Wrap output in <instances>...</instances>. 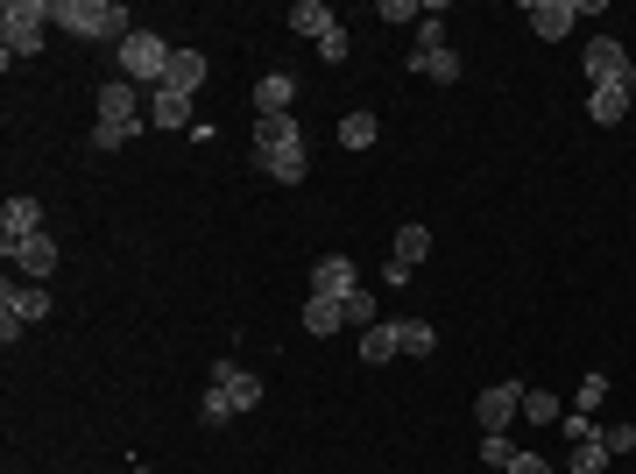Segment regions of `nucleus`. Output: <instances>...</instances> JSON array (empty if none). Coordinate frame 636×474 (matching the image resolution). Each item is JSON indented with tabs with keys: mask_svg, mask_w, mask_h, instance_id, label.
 Here are the masks:
<instances>
[{
	"mask_svg": "<svg viewBox=\"0 0 636 474\" xmlns=\"http://www.w3.org/2000/svg\"><path fill=\"white\" fill-rule=\"evenodd\" d=\"M255 170H269L276 184H304L312 178V149H304V135L283 142V149H255Z\"/></svg>",
	"mask_w": 636,
	"mask_h": 474,
	"instance_id": "obj_10",
	"label": "nucleus"
},
{
	"mask_svg": "<svg viewBox=\"0 0 636 474\" xmlns=\"http://www.w3.org/2000/svg\"><path fill=\"white\" fill-rule=\"evenodd\" d=\"M375 135H382V121H375L369 107H354V113L340 121V149H375Z\"/></svg>",
	"mask_w": 636,
	"mask_h": 474,
	"instance_id": "obj_23",
	"label": "nucleus"
},
{
	"mask_svg": "<svg viewBox=\"0 0 636 474\" xmlns=\"http://www.w3.org/2000/svg\"><path fill=\"white\" fill-rule=\"evenodd\" d=\"M481 461H488V467H509V461H516L509 432H488V440H481Z\"/></svg>",
	"mask_w": 636,
	"mask_h": 474,
	"instance_id": "obj_32",
	"label": "nucleus"
},
{
	"mask_svg": "<svg viewBox=\"0 0 636 474\" xmlns=\"http://www.w3.org/2000/svg\"><path fill=\"white\" fill-rule=\"evenodd\" d=\"M163 71H170V43H163L157 29H134L128 43H121V79L128 85H142V79L163 85Z\"/></svg>",
	"mask_w": 636,
	"mask_h": 474,
	"instance_id": "obj_4",
	"label": "nucleus"
},
{
	"mask_svg": "<svg viewBox=\"0 0 636 474\" xmlns=\"http://www.w3.org/2000/svg\"><path fill=\"white\" fill-rule=\"evenodd\" d=\"M558 418H566V404L552 390H524V425H558Z\"/></svg>",
	"mask_w": 636,
	"mask_h": 474,
	"instance_id": "obj_27",
	"label": "nucleus"
},
{
	"mask_svg": "<svg viewBox=\"0 0 636 474\" xmlns=\"http://www.w3.org/2000/svg\"><path fill=\"white\" fill-rule=\"evenodd\" d=\"M163 85L191 100V92L205 85V50H170V71H163Z\"/></svg>",
	"mask_w": 636,
	"mask_h": 474,
	"instance_id": "obj_13",
	"label": "nucleus"
},
{
	"mask_svg": "<svg viewBox=\"0 0 636 474\" xmlns=\"http://www.w3.org/2000/svg\"><path fill=\"white\" fill-rule=\"evenodd\" d=\"M581 64H587V79H594V85H629V71H636V57H629L623 43H615V36H594V43H587V57H581Z\"/></svg>",
	"mask_w": 636,
	"mask_h": 474,
	"instance_id": "obj_5",
	"label": "nucleus"
},
{
	"mask_svg": "<svg viewBox=\"0 0 636 474\" xmlns=\"http://www.w3.org/2000/svg\"><path fill=\"white\" fill-rule=\"evenodd\" d=\"M503 474H552V461H537V453H516Z\"/></svg>",
	"mask_w": 636,
	"mask_h": 474,
	"instance_id": "obj_35",
	"label": "nucleus"
},
{
	"mask_svg": "<svg viewBox=\"0 0 636 474\" xmlns=\"http://www.w3.org/2000/svg\"><path fill=\"white\" fill-rule=\"evenodd\" d=\"M524 22H531L537 36H545V43H558V36L581 22V8H573V0H531V8H524Z\"/></svg>",
	"mask_w": 636,
	"mask_h": 474,
	"instance_id": "obj_12",
	"label": "nucleus"
},
{
	"mask_svg": "<svg viewBox=\"0 0 636 474\" xmlns=\"http://www.w3.org/2000/svg\"><path fill=\"white\" fill-rule=\"evenodd\" d=\"M50 22H57V0H8V8H0V64L36 57Z\"/></svg>",
	"mask_w": 636,
	"mask_h": 474,
	"instance_id": "obj_2",
	"label": "nucleus"
},
{
	"mask_svg": "<svg viewBox=\"0 0 636 474\" xmlns=\"http://www.w3.org/2000/svg\"><path fill=\"white\" fill-rule=\"evenodd\" d=\"M587 113H594L602 128H615V121L629 113V85H594V92H587Z\"/></svg>",
	"mask_w": 636,
	"mask_h": 474,
	"instance_id": "obj_19",
	"label": "nucleus"
},
{
	"mask_svg": "<svg viewBox=\"0 0 636 474\" xmlns=\"http://www.w3.org/2000/svg\"><path fill=\"white\" fill-rule=\"evenodd\" d=\"M291 29H297V36H312V43H319V36H333V29H340V14L325 8V0H297V8H291Z\"/></svg>",
	"mask_w": 636,
	"mask_h": 474,
	"instance_id": "obj_18",
	"label": "nucleus"
},
{
	"mask_svg": "<svg viewBox=\"0 0 636 474\" xmlns=\"http://www.w3.org/2000/svg\"><path fill=\"white\" fill-rule=\"evenodd\" d=\"M424 255H432V226H424V220H403L396 241H390V283H403Z\"/></svg>",
	"mask_w": 636,
	"mask_h": 474,
	"instance_id": "obj_8",
	"label": "nucleus"
},
{
	"mask_svg": "<svg viewBox=\"0 0 636 474\" xmlns=\"http://www.w3.org/2000/svg\"><path fill=\"white\" fill-rule=\"evenodd\" d=\"M0 305H8L14 319H22V326H36V319H50V291H43V283H22V291H14V276H8Z\"/></svg>",
	"mask_w": 636,
	"mask_h": 474,
	"instance_id": "obj_14",
	"label": "nucleus"
},
{
	"mask_svg": "<svg viewBox=\"0 0 636 474\" xmlns=\"http://www.w3.org/2000/svg\"><path fill=\"white\" fill-rule=\"evenodd\" d=\"M438 14H446V8H438V0H424V22L411 29V50H453V43H446V22H438Z\"/></svg>",
	"mask_w": 636,
	"mask_h": 474,
	"instance_id": "obj_25",
	"label": "nucleus"
},
{
	"mask_svg": "<svg viewBox=\"0 0 636 474\" xmlns=\"http://www.w3.org/2000/svg\"><path fill=\"white\" fill-rule=\"evenodd\" d=\"M602 404H608V375H602V369H587V375H581V396H573V411H587V418H594Z\"/></svg>",
	"mask_w": 636,
	"mask_h": 474,
	"instance_id": "obj_28",
	"label": "nucleus"
},
{
	"mask_svg": "<svg viewBox=\"0 0 636 474\" xmlns=\"http://www.w3.org/2000/svg\"><path fill=\"white\" fill-rule=\"evenodd\" d=\"M382 22H424V8H411V0H382Z\"/></svg>",
	"mask_w": 636,
	"mask_h": 474,
	"instance_id": "obj_34",
	"label": "nucleus"
},
{
	"mask_svg": "<svg viewBox=\"0 0 636 474\" xmlns=\"http://www.w3.org/2000/svg\"><path fill=\"white\" fill-rule=\"evenodd\" d=\"M291 100H297V79H291V71H269V79L255 85V113H291Z\"/></svg>",
	"mask_w": 636,
	"mask_h": 474,
	"instance_id": "obj_17",
	"label": "nucleus"
},
{
	"mask_svg": "<svg viewBox=\"0 0 636 474\" xmlns=\"http://www.w3.org/2000/svg\"><path fill=\"white\" fill-rule=\"evenodd\" d=\"M57 29L79 36V43H107V36H121L128 43V8H113V0H57Z\"/></svg>",
	"mask_w": 636,
	"mask_h": 474,
	"instance_id": "obj_3",
	"label": "nucleus"
},
{
	"mask_svg": "<svg viewBox=\"0 0 636 474\" xmlns=\"http://www.w3.org/2000/svg\"><path fill=\"white\" fill-rule=\"evenodd\" d=\"M255 404H262V375H248L241 362H212V383L199 396L205 425H226V418H241V411H255Z\"/></svg>",
	"mask_w": 636,
	"mask_h": 474,
	"instance_id": "obj_1",
	"label": "nucleus"
},
{
	"mask_svg": "<svg viewBox=\"0 0 636 474\" xmlns=\"http://www.w3.org/2000/svg\"><path fill=\"white\" fill-rule=\"evenodd\" d=\"M346 326H361V333L382 326V312H375V297H369V291H354V297H346Z\"/></svg>",
	"mask_w": 636,
	"mask_h": 474,
	"instance_id": "obj_30",
	"label": "nucleus"
},
{
	"mask_svg": "<svg viewBox=\"0 0 636 474\" xmlns=\"http://www.w3.org/2000/svg\"><path fill=\"white\" fill-rule=\"evenodd\" d=\"M516 411H524V383H488V390L474 396L481 432H509V425H516Z\"/></svg>",
	"mask_w": 636,
	"mask_h": 474,
	"instance_id": "obj_6",
	"label": "nucleus"
},
{
	"mask_svg": "<svg viewBox=\"0 0 636 474\" xmlns=\"http://www.w3.org/2000/svg\"><path fill=\"white\" fill-rule=\"evenodd\" d=\"M411 79L453 85V79H460V50H411Z\"/></svg>",
	"mask_w": 636,
	"mask_h": 474,
	"instance_id": "obj_16",
	"label": "nucleus"
},
{
	"mask_svg": "<svg viewBox=\"0 0 636 474\" xmlns=\"http://www.w3.org/2000/svg\"><path fill=\"white\" fill-rule=\"evenodd\" d=\"M29 234H43V205H36L29 192H14L8 205H0V249L14 255V249H22Z\"/></svg>",
	"mask_w": 636,
	"mask_h": 474,
	"instance_id": "obj_7",
	"label": "nucleus"
},
{
	"mask_svg": "<svg viewBox=\"0 0 636 474\" xmlns=\"http://www.w3.org/2000/svg\"><path fill=\"white\" fill-rule=\"evenodd\" d=\"M396 354H403V340H396V326H390V319H382V326H369V333H361V362H396Z\"/></svg>",
	"mask_w": 636,
	"mask_h": 474,
	"instance_id": "obj_21",
	"label": "nucleus"
},
{
	"mask_svg": "<svg viewBox=\"0 0 636 474\" xmlns=\"http://www.w3.org/2000/svg\"><path fill=\"white\" fill-rule=\"evenodd\" d=\"M354 291H361V276H354L346 255H319L312 262V297H354Z\"/></svg>",
	"mask_w": 636,
	"mask_h": 474,
	"instance_id": "obj_11",
	"label": "nucleus"
},
{
	"mask_svg": "<svg viewBox=\"0 0 636 474\" xmlns=\"http://www.w3.org/2000/svg\"><path fill=\"white\" fill-rule=\"evenodd\" d=\"M594 440H602V446H608V461H615V453H629V446H636V425H594Z\"/></svg>",
	"mask_w": 636,
	"mask_h": 474,
	"instance_id": "obj_31",
	"label": "nucleus"
},
{
	"mask_svg": "<svg viewBox=\"0 0 636 474\" xmlns=\"http://www.w3.org/2000/svg\"><path fill=\"white\" fill-rule=\"evenodd\" d=\"M14 262H22V270H29L36 283H43V276L57 270V241H50V234H29L22 249H14Z\"/></svg>",
	"mask_w": 636,
	"mask_h": 474,
	"instance_id": "obj_20",
	"label": "nucleus"
},
{
	"mask_svg": "<svg viewBox=\"0 0 636 474\" xmlns=\"http://www.w3.org/2000/svg\"><path fill=\"white\" fill-rule=\"evenodd\" d=\"M149 121H157V128H184V121H191V100H184V92H170V85H157V100H149Z\"/></svg>",
	"mask_w": 636,
	"mask_h": 474,
	"instance_id": "obj_24",
	"label": "nucleus"
},
{
	"mask_svg": "<svg viewBox=\"0 0 636 474\" xmlns=\"http://www.w3.org/2000/svg\"><path fill=\"white\" fill-rule=\"evenodd\" d=\"M602 467H608V446L594 440V432H587V440H573V474H602Z\"/></svg>",
	"mask_w": 636,
	"mask_h": 474,
	"instance_id": "obj_29",
	"label": "nucleus"
},
{
	"mask_svg": "<svg viewBox=\"0 0 636 474\" xmlns=\"http://www.w3.org/2000/svg\"><path fill=\"white\" fill-rule=\"evenodd\" d=\"M297 142V113H255V149H283Z\"/></svg>",
	"mask_w": 636,
	"mask_h": 474,
	"instance_id": "obj_22",
	"label": "nucleus"
},
{
	"mask_svg": "<svg viewBox=\"0 0 636 474\" xmlns=\"http://www.w3.org/2000/svg\"><path fill=\"white\" fill-rule=\"evenodd\" d=\"M346 50H354V36H346V29H333V36H319V57H325V64H340Z\"/></svg>",
	"mask_w": 636,
	"mask_h": 474,
	"instance_id": "obj_33",
	"label": "nucleus"
},
{
	"mask_svg": "<svg viewBox=\"0 0 636 474\" xmlns=\"http://www.w3.org/2000/svg\"><path fill=\"white\" fill-rule=\"evenodd\" d=\"M304 333H312V340H325V333H340L346 326V297H304Z\"/></svg>",
	"mask_w": 636,
	"mask_h": 474,
	"instance_id": "obj_15",
	"label": "nucleus"
},
{
	"mask_svg": "<svg viewBox=\"0 0 636 474\" xmlns=\"http://www.w3.org/2000/svg\"><path fill=\"white\" fill-rule=\"evenodd\" d=\"M396 340H403V354H432L438 326H432V319H396Z\"/></svg>",
	"mask_w": 636,
	"mask_h": 474,
	"instance_id": "obj_26",
	"label": "nucleus"
},
{
	"mask_svg": "<svg viewBox=\"0 0 636 474\" xmlns=\"http://www.w3.org/2000/svg\"><path fill=\"white\" fill-rule=\"evenodd\" d=\"M558 425H566V440H587V432H594V418H587V411H566Z\"/></svg>",
	"mask_w": 636,
	"mask_h": 474,
	"instance_id": "obj_36",
	"label": "nucleus"
},
{
	"mask_svg": "<svg viewBox=\"0 0 636 474\" xmlns=\"http://www.w3.org/2000/svg\"><path fill=\"white\" fill-rule=\"evenodd\" d=\"M100 128H121V135L142 128V100H134L128 79H107V85H100Z\"/></svg>",
	"mask_w": 636,
	"mask_h": 474,
	"instance_id": "obj_9",
	"label": "nucleus"
}]
</instances>
